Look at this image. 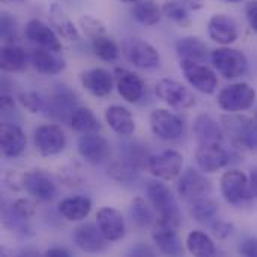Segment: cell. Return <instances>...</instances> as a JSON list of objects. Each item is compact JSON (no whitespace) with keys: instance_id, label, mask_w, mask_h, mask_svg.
<instances>
[{"instance_id":"obj_8","label":"cell","mask_w":257,"mask_h":257,"mask_svg":"<svg viewBox=\"0 0 257 257\" xmlns=\"http://www.w3.org/2000/svg\"><path fill=\"white\" fill-rule=\"evenodd\" d=\"M122 50L128 62L139 69H154L160 66V54L149 42L139 38H128L123 41Z\"/></svg>"},{"instance_id":"obj_25","label":"cell","mask_w":257,"mask_h":257,"mask_svg":"<svg viewBox=\"0 0 257 257\" xmlns=\"http://www.w3.org/2000/svg\"><path fill=\"white\" fill-rule=\"evenodd\" d=\"M29 62L38 72L44 75H56V74H60L66 68V63L63 59L57 57L54 51H50L45 48L30 50Z\"/></svg>"},{"instance_id":"obj_41","label":"cell","mask_w":257,"mask_h":257,"mask_svg":"<svg viewBox=\"0 0 257 257\" xmlns=\"http://www.w3.org/2000/svg\"><path fill=\"white\" fill-rule=\"evenodd\" d=\"M78 24H80V29L83 30V33L89 39H95V38L107 33L105 24L101 20H98V18H95L92 15H83L78 20Z\"/></svg>"},{"instance_id":"obj_27","label":"cell","mask_w":257,"mask_h":257,"mask_svg":"<svg viewBox=\"0 0 257 257\" xmlns=\"http://www.w3.org/2000/svg\"><path fill=\"white\" fill-rule=\"evenodd\" d=\"M152 239H154L155 245L158 247V250L167 256L184 254L182 242L176 233V229H173V227L155 224L154 232H152Z\"/></svg>"},{"instance_id":"obj_2","label":"cell","mask_w":257,"mask_h":257,"mask_svg":"<svg viewBox=\"0 0 257 257\" xmlns=\"http://www.w3.org/2000/svg\"><path fill=\"white\" fill-rule=\"evenodd\" d=\"M220 188L224 200L236 208L250 205L254 197L248 178L236 169H230L223 173L220 179Z\"/></svg>"},{"instance_id":"obj_3","label":"cell","mask_w":257,"mask_h":257,"mask_svg":"<svg viewBox=\"0 0 257 257\" xmlns=\"http://www.w3.org/2000/svg\"><path fill=\"white\" fill-rule=\"evenodd\" d=\"M235 158L238 157L230 149H227L223 142L199 143L196 151V163L203 173H215L235 163Z\"/></svg>"},{"instance_id":"obj_32","label":"cell","mask_w":257,"mask_h":257,"mask_svg":"<svg viewBox=\"0 0 257 257\" xmlns=\"http://www.w3.org/2000/svg\"><path fill=\"white\" fill-rule=\"evenodd\" d=\"M29 56L26 51L14 44H6L2 47L0 66L6 72H21L27 68Z\"/></svg>"},{"instance_id":"obj_11","label":"cell","mask_w":257,"mask_h":257,"mask_svg":"<svg viewBox=\"0 0 257 257\" xmlns=\"http://www.w3.org/2000/svg\"><path fill=\"white\" fill-rule=\"evenodd\" d=\"M181 69L185 80L202 93L211 95L218 87V78L215 72L206 65L191 60H181Z\"/></svg>"},{"instance_id":"obj_18","label":"cell","mask_w":257,"mask_h":257,"mask_svg":"<svg viewBox=\"0 0 257 257\" xmlns=\"http://www.w3.org/2000/svg\"><path fill=\"white\" fill-rule=\"evenodd\" d=\"M96 226L108 242H116L125 235V220L114 208H101L96 212Z\"/></svg>"},{"instance_id":"obj_5","label":"cell","mask_w":257,"mask_h":257,"mask_svg":"<svg viewBox=\"0 0 257 257\" xmlns=\"http://www.w3.org/2000/svg\"><path fill=\"white\" fill-rule=\"evenodd\" d=\"M256 101V90L244 81L226 86L217 98L218 107L227 113H239L250 110Z\"/></svg>"},{"instance_id":"obj_45","label":"cell","mask_w":257,"mask_h":257,"mask_svg":"<svg viewBox=\"0 0 257 257\" xmlns=\"http://www.w3.org/2000/svg\"><path fill=\"white\" fill-rule=\"evenodd\" d=\"M60 179L66 185H78L81 182V175L72 166H68V167L63 169V172L60 170Z\"/></svg>"},{"instance_id":"obj_51","label":"cell","mask_w":257,"mask_h":257,"mask_svg":"<svg viewBox=\"0 0 257 257\" xmlns=\"http://www.w3.org/2000/svg\"><path fill=\"white\" fill-rule=\"evenodd\" d=\"M133 254H136V256H154V251L151 250V248H148V247H145L143 244H139L134 250H133Z\"/></svg>"},{"instance_id":"obj_26","label":"cell","mask_w":257,"mask_h":257,"mask_svg":"<svg viewBox=\"0 0 257 257\" xmlns=\"http://www.w3.org/2000/svg\"><path fill=\"white\" fill-rule=\"evenodd\" d=\"M105 122L116 134L122 137H130L136 131V122L131 111L122 105H110L105 110Z\"/></svg>"},{"instance_id":"obj_49","label":"cell","mask_w":257,"mask_h":257,"mask_svg":"<svg viewBox=\"0 0 257 257\" xmlns=\"http://www.w3.org/2000/svg\"><path fill=\"white\" fill-rule=\"evenodd\" d=\"M45 256L47 257H69V251L65 250V248H60V247H56V248H50L45 251Z\"/></svg>"},{"instance_id":"obj_30","label":"cell","mask_w":257,"mask_h":257,"mask_svg":"<svg viewBox=\"0 0 257 257\" xmlns=\"http://www.w3.org/2000/svg\"><path fill=\"white\" fill-rule=\"evenodd\" d=\"M92 211V200L86 196H74L59 203L60 215L68 221H81Z\"/></svg>"},{"instance_id":"obj_7","label":"cell","mask_w":257,"mask_h":257,"mask_svg":"<svg viewBox=\"0 0 257 257\" xmlns=\"http://www.w3.org/2000/svg\"><path fill=\"white\" fill-rule=\"evenodd\" d=\"M151 130L160 140L172 142L184 136L185 123L178 114L166 108H157L151 113Z\"/></svg>"},{"instance_id":"obj_23","label":"cell","mask_w":257,"mask_h":257,"mask_svg":"<svg viewBox=\"0 0 257 257\" xmlns=\"http://www.w3.org/2000/svg\"><path fill=\"white\" fill-rule=\"evenodd\" d=\"M114 74H110L104 68H93L89 71H84L80 77L83 87L92 93L93 96L104 98L111 93L114 86Z\"/></svg>"},{"instance_id":"obj_10","label":"cell","mask_w":257,"mask_h":257,"mask_svg":"<svg viewBox=\"0 0 257 257\" xmlns=\"http://www.w3.org/2000/svg\"><path fill=\"white\" fill-rule=\"evenodd\" d=\"M184 157L178 151H164L151 155L148 160V170L161 181H172L182 172Z\"/></svg>"},{"instance_id":"obj_6","label":"cell","mask_w":257,"mask_h":257,"mask_svg":"<svg viewBox=\"0 0 257 257\" xmlns=\"http://www.w3.org/2000/svg\"><path fill=\"white\" fill-rule=\"evenodd\" d=\"M224 130L236 145L248 151H257V122L238 113H229L221 117Z\"/></svg>"},{"instance_id":"obj_40","label":"cell","mask_w":257,"mask_h":257,"mask_svg":"<svg viewBox=\"0 0 257 257\" xmlns=\"http://www.w3.org/2000/svg\"><path fill=\"white\" fill-rule=\"evenodd\" d=\"M137 173H139V169L123 160L114 163L108 169V175L119 182H133V181H136Z\"/></svg>"},{"instance_id":"obj_16","label":"cell","mask_w":257,"mask_h":257,"mask_svg":"<svg viewBox=\"0 0 257 257\" xmlns=\"http://www.w3.org/2000/svg\"><path fill=\"white\" fill-rule=\"evenodd\" d=\"M212 191L211 181L194 169H187L178 181V194L187 202L208 196Z\"/></svg>"},{"instance_id":"obj_34","label":"cell","mask_w":257,"mask_h":257,"mask_svg":"<svg viewBox=\"0 0 257 257\" xmlns=\"http://www.w3.org/2000/svg\"><path fill=\"white\" fill-rule=\"evenodd\" d=\"M187 250L197 257H212L217 254L214 241L202 230H193L187 236Z\"/></svg>"},{"instance_id":"obj_28","label":"cell","mask_w":257,"mask_h":257,"mask_svg":"<svg viewBox=\"0 0 257 257\" xmlns=\"http://www.w3.org/2000/svg\"><path fill=\"white\" fill-rule=\"evenodd\" d=\"M50 24L56 30V33L68 41H78L80 32L69 15L63 11L59 3H53L50 6Z\"/></svg>"},{"instance_id":"obj_24","label":"cell","mask_w":257,"mask_h":257,"mask_svg":"<svg viewBox=\"0 0 257 257\" xmlns=\"http://www.w3.org/2000/svg\"><path fill=\"white\" fill-rule=\"evenodd\" d=\"M33 214H35L33 205L26 199H18L9 206L8 211H5V223L12 230L26 233L29 232L27 223L33 217Z\"/></svg>"},{"instance_id":"obj_43","label":"cell","mask_w":257,"mask_h":257,"mask_svg":"<svg viewBox=\"0 0 257 257\" xmlns=\"http://www.w3.org/2000/svg\"><path fill=\"white\" fill-rule=\"evenodd\" d=\"M20 104L30 113H42L47 110V101L36 92H21L18 95Z\"/></svg>"},{"instance_id":"obj_13","label":"cell","mask_w":257,"mask_h":257,"mask_svg":"<svg viewBox=\"0 0 257 257\" xmlns=\"http://www.w3.org/2000/svg\"><path fill=\"white\" fill-rule=\"evenodd\" d=\"M78 98L68 86H57L47 101V114L60 122H69L72 111L78 107Z\"/></svg>"},{"instance_id":"obj_54","label":"cell","mask_w":257,"mask_h":257,"mask_svg":"<svg viewBox=\"0 0 257 257\" xmlns=\"http://www.w3.org/2000/svg\"><path fill=\"white\" fill-rule=\"evenodd\" d=\"M223 2H229V3H238V2H242V0H223Z\"/></svg>"},{"instance_id":"obj_33","label":"cell","mask_w":257,"mask_h":257,"mask_svg":"<svg viewBox=\"0 0 257 257\" xmlns=\"http://www.w3.org/2000/svg\"><path fill=\"white\" fill-rule=\"evenodd\" d=\"M69 125L72 130L81 134H89V133H98L101 130L99 120L93 114L90 108L86 107H77L71 117H69Z\"/></svg>"},{"instance_id":"obj_31","label":"cell","mask_w":257,"mask_h":257,"mask_svg":"<svg viewBox=\"0 0 257 257\" xmlns=\"http://www.w3.org/2000/svg\"><path fill=\"white\" fill-rule=\"evenodd\" d=\"M194 134L199 143L205 142H224L223 126L209 114H199L194 120Z\"/></svg>"},{"instance_id":"obj_44","label":"cell","mask_w":257,"mask_h":257,"mask_svg":"<svg viewBox=\"0 0 257 257\" xmlns=\"http://www.w3.org/2000/svg\"><path fill=\"white\" fill-rule=\"evenodd\" d=\"M212 233L218 238V239H226L233 233V224L223 221V220H215L209 224Z\"/></svg>"},{"instance_id":"obj_29","label":"cell","mask_w":257,"mask_h":257,"mask_svg":"<svg viewBox=\"0 0 257 257\" xmlns=\"http://www.w3.org/2000/svg\"><path fill=\"white\" fill-rule=\"evenodd\" d=\"M176 53L181 60H191L205 63L208 59V47L206 44L197 36H185L178 39L176 42Z\"/></svg>"},{"instance_id":"obj_19","label":"cell","mask_w":257,"mask_h":257,"mask_svg":"<svg viewBox=\"0 0 257 257\" xmlns=\"http://www.w3.org/2000/svg\"><path fill=\"white\" fill-rule=\"evenodd\" d=\"M26 36L29 41L36 44L41 48L59 53L62 51V42L59 41V35L54 29L42 23L41 20H30L26 26Z\"/></svg>"},{"instance_id":"obj_35","label":"cell","mask_w":257,"mask_h":257,"mask_svg":"<svg viewBox=\"0 0 257 257\" xmlns=\"http://www.w3.org/2000/svg\"><path fill=\"white\" fill-rule=\"evenodd\" d=\"M133 17L136 21L146 27L157 26L163 17V8L155 0H142L133 9Z\"/></svg>"},{"instance_id":"obj_36","label":"cell","mask_w":257,"mask_h":257,"mask_svg":"<svg viewBox=\"0 0 257 257\" xmlns=\"http://www.w3.org/2000/svg\"><path fill=\"white\" fill-rule=\"evenodd\" d=\"M191 206H190V212L193 215V218L197 221V223H202V224H211L212 221L217 220V215H218V205L215 200L209 199L208 196H203V197H199L193 202H190Z\"/></svg>"},{"instance_id":"obj_55","label":"cell","mask_w":257,"mask_h":257,"mask_svg":"<svg viewBox=\"0 0 257 257\" xmlns=\"http://www.w3.org/2000/svg\"><path fill=\"white\" fill-rule=\"evenodd\" d=\"M14 2H26V0H14Z\"/></svg>"},{"instance_id":"obj_22","label":"cell","mask_w":257,"mask_h":257,"mask_svg":"<svg viewBox=\"0 0 257 257\" xmlns=\"http://www.w3.org/2000/svg\"><path fill=\"white\" fill-rule=\"evenodd\" d=\"M208 33L214 42L221 45H230L239 36L235 20L224 14H215L211 17L208 23Z\"/></svg>"},{"instance_id":"obj_17","label":"cell","mask_w":257,"mask_h":257,"mask_svg":"<svg viewBox=\"0 0 257 257\" xmlns=\"http://www.w3.org/2000/svg\"><path fill=\"white\" fill-rule=\"evenodd\" d=\"M114 81L119 95L126 102H139L146 92V86L143 80L126 68H116L114 69Z\"/></svg>"},{"instance_id":"obj_39","label":"cell","mask_w":257,"mask_h":257,"mask_svg":"<svg viewBox=\"0 0 257 257\" xmlns=\"http://www.w3.org/2000/svg\"><path fill=\"white\" fill-rule=\"evenodd\" d=\"M161 8H163V15H166L173 23L179 24L181 27H187L191 24L188 8L181 0H166Z\"/></svg>"},{"instance_id":"obj_47","label":"cell","mask_w":257,"mask_h":257,"mask_svg":"<svg viewBox=\"0 0 257 257\" xmlns=\"http://www.w3.org/2000/svg\"><path fill=\"white\" fill-rule=\"evenodd\" d=\"M245 14H247V20H248L251 29L257 32V0H253L247 5Z\"/></svg>"},{"instance_id":"obj_48","label":"cell","mask_w":257,"mask_h":257,"mask_svg":"<svg viewBox=\"0 0 257 257\" xmlns=\"http://www.w3.org/2000/svg\"><path fill=\"white\" fill-rule=\"evenodd\" d=\"M0 107L3 113H11V111H17V105L12 96L9 95H2L0 98Z\"/></svg>"},{"instance_id":"obj_9","label":"cell","mask_w":257,"mask_h":257,"mask_svg":"<svg viewBox=\"0 0 257 257\" xmlns=\"http://www.w3.org/2000/svg\"><path fill=\"white\" fill-rule=\"evenodd\" d=\"M33 145L42 157H53L65 149L66 136L59 125H41L33 133Z\"/></svg>"},{"instance_id":"obj_52","label":"cell","mask_w":257,"mask_h":257,"mask_svg":"<svg viewBox=\"0 0 257 257\" xmlns=\"http://www.w3.org/2000/svg\"><path fill=\"white\" fill-rule=\"evenodd\" d=\"M248 181H250V187H251V191H253V196L257 199V167L256 169H253L251 170V173H250V178H248Z\"/></svg>"},{"instance_id":"obj_21","label":"cell","mask_w":257,"mask_h":257,"mask_svg":"<svg viewBox=\"0 0 257 257\" xmlns=\"http://www.w3.org/2000/svg\"><path fill=\"white\" fill-rule=\"evenodd\" d=\"M27 145V139L24 131L12 123V122H3L0 126V148L2 154L6 158H17L20 157Z\"/></svg>"},{"instance_id":"obj_46","label":"cell","mask_w":257,"mask_h":257,"mask_svg":"<svg viewBox=\"0 0 257 257\" xmlns=\"http://www.w3.org/2000/svg\"><path fill=\"white\" fill-rule=\"evenodd\" d=\"M238 253L247 257H257V236L244 239L238 248Z\"/></svg>"},{"instance_id":"obj_1","label":"cell","mask_w":257,"mask_h":257,"mask_svg":"<svg viewBox=\"0 0 257 257\" xmlns=\"http://www.w3.org/2000/svg\"><path fill=\"white\" fill-rule=\"evenodd\" d=\"M146 194H148L151 205L160 214V218L157 220L155 224L178 229L181 226L182 217H181L179 206H178L172 191L167 188V185L163 184L161 179L149 181L148 187H146Z\"/></svg>"},{"instance_id":"obj_56","label":"cell","mask_w":257,"mask_h":257,"mask_svg":"<svg viewBox=\"0 0 257 257\" xmlns=\"http://www.w3.org/2000/svg\"><path fill=\"white\" fill-rule=\"evenodd\" d=\"M256 122H257V111H256Z\"/></svg>"},{"instance_id":"obj_14","label":"cell","mask_w":257,"mask_h":257,"mask_svg":"<svg viewBox=\"0 0 257 257\" xmlns=\"http://www.w3.org/2000/svg\"><path fill=\"white\" fill-rule=\"evenodd\" d=\"M155 92L160 99L176 108H191L196 104V96L176 80H160L155 86Z\"/></svg>"},{"instance_id":"obj_4","label":"cell","mask_w":257,"mask_h":257,"mask_svg":"<svg viewBox=\"0 0 257 257\" xmlns=\"http://www.w3.org/2000/svg\"><path fill=\"white\" fill-rule=\"evenodd\" d=\"M211 60L217 72L226 80H235L242 77L248 69L247 56L235 48L221 47L211 53Z\"/></svg>"},{"instance_id":"obj_50","label":"cell","mask_w":257,"mask_h":257,"mask_svg":"<svg viewBox=\"0 0 257 257\" xmlns=\"http://www.w3.org/2000/svg\"><path fill=\"white\" fill-rule=\"evenodd\" d=\"M188 9H193V11H199V9H202L203 8V5H205V2L203 0H181Z\"/></svg>"},{"instance_id":"obj_42","label":"cell","mask_w":257,"mask_h":257,"mask_svg":"<svg viewBox=\"0 0 257 257\" xmlns=\"http://www.w3.org/2000/svg\"><path fill=\"white\" fill-rule=\"evenodd\" d=\"M0 36L5 44H14L18 38L17 20L8 12H3L0 17Z\"/></svg>"},{"instance_id":"obj_15","label":"cell","mask_w":257,"mask_h":257,"mask_svg":"<svg viewBox=\"0 0 257 257\" xmlns=\"http://www.w3.org/2000/svg\"><path fill=\"white\" fill-rule=\"evenodd\" d=\"M78 154L86 163L98 166L105 163L111 155V146L108 140L98 133L83 134L78 140Z\"/></svg>"},{"instance_id":"obj_38","label":"cell","mask_w":257,"mask_h":257,"mask_svg":"<svg viewBox=\"0 0 257 257\" xmlns=\"http://www.w3.org/2000/svg\"><path fill=\"white\" fill-rule=\"evenodd\" d=\"M92 50L95 56L104 62H114L119 57V47L107 33L92 39Z\"/></svg>"},{"instance_id":"obj_37","label":"cell","mask_w":257,"mask_h":257,"mask_svg":"<svg viewBox=\"0 0 257 257\" xmlns=\"http://www.w3.org/2000/svg\"><path fill=\"white\" fill-rule=\"evenodd\" d=\"M130 214H131V220L133 223L137 226V227H142V229H146V227H151L152 224L157 223L155 217H154V212L151 209V206L146 203L145 199L142 197H136L131 203V208H130Z\"/></svg>"},{"instance_id":"obj_53","label":"cell","mask_w":257,"mask_h":257,"mask_svg":"<svg viewBox=\"0 0 257 257\" xmlns=\"http://www.w3.org/2000/svg\"><path fill=\"white\" fill-rule=\"evenodd\" d=\"M122 2H125V3H139L142 0H122Z\"/></svg>"},{"instance_id":"obj_20","label":"cell","mask_w":257,"mask_h":257,"mask_svg":"<svg viewBox=\"0 0 257 257\" xmlns=\"http://www.w3.org/2000/svg\"><path fill=\"white\" fill-rule=\"evenodd\" d=\"M74 242L84 253H102L108 247V241L104 238L98 226L93 224H81L74 230Z\"/></svg>"},{"instance_id":"obj_12","label":"cell","mask_w":257,"mask_h":257,"mask_svg":"<svg viewBox=\"0 0 257 257\" xmlns=\"http://www.w3.org/2000/svg\"><path fill=\"white\" fill-rule=\"evenodd\" d=\"M21 185L27 191L29 196L41 202H50L57 194V188H56L53 178L50 176V173L41 169H33V170L26 172L23 176Z\"/></svg>"}]
</instances>
